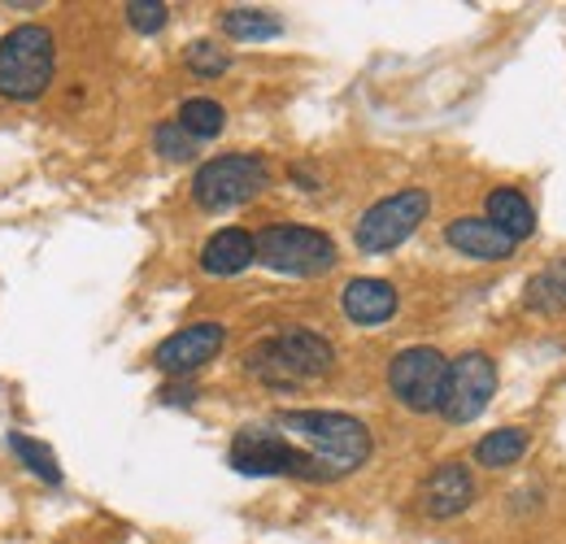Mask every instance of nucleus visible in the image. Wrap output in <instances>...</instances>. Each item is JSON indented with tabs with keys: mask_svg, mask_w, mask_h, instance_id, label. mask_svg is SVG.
<instances>
[{
	"mask_svg": "<svg viewBox=\"0 0 566 544\" xmlns=\"http://www.w3.org/2000/svg\"><path fill=\"white\" fill-rule=\"evenodd\" d=\"M244 375L271 393H296L336 370V344L310 327H283L266 341L249 344L240 357Z\"/></svg>",
	"mask_w": 566,
	"mask_h": 544,
	"instance_id": "nucleus-1",
	"label": "nucleus"
},
{
	"mask_svg": "<svg viewBox=\"0 0 566 544\" xmlns=\"http://www.w3.org/2000/svg\"><path fill=\"white\" fill-rule=\"evenodd\" d=\"M275 427L287 440H301V449H310L336 479L361 471L375 453L370 427L345 409H280Z\"/></svg>",
	"mask_w": 566,
	"mask_h": 544,
	"instance_id": "nucleus-2",
	"label": "nucleus"
},
{
	"mask_svg": "<svg viewBox=\"0 0 566 544\" xmlns=\"http://www.w3.org/2000/svg\"><path fill=\"white\" fill-rule=\"evenodd\" d=\"M227 467L249 479H301V483H332V471L301 444H292L275 422H244L227 444Z\"/></svg>",
	"mask_w": 566,
	"mask_h": 544,
	"instance_id": "nucleus-3",
	"label": "nucleus"
},
{
	"mask_svg": "<svg viewBox=\"0 0 566 544\" xmlns=\"http://www.w3.org/2000/svg\"><path fill=\"white\" fill-rule=\"evenodd\" d=\"M57 74V35L44 22H22L0 40V101L31 105Z\"/></svg>",
	"mask_w": 566,
	"mask_h": 544,
	"instance_id": "nucleus-4",
	"label": "nucleus"
},
{
	"mask_svg": "<svg viewBox=\"0 0 566 544\" xmlns=\"http://www.w3.org/2000/svg\"><path fill=\"white\" fill-rule=\"evenodd\" d=\"M266 188H271V161L262 153H218L192 175V201L206 213L240 209L258 201Z\"/></svg>",
	"mask_w": 566,
	"mask_h": 544,
	"instance_id": "nucleus-5",
	"label": "nucleus"
},
{
	"mask_svg": "<svg viewBox=\"0 0 566 544\" xmlns=\"http://www.w3.org/2000/svg\"><path fill=\"white\" fill-rule=\"evenodd\" d=\"M253 240H258V262L266 271L292 274V279H318V274L336 271L340 262L336 240L305 222H271Z\"/></svg>",
	"mask_w": 566,
	"mask_h": 544,
	"instance_id": "nucleus-6",
	"label": "nucleus"
},
{
	"mask_svg": "<svg viewBox=\"0 0 566 544\" xmlns=\"http://www.w3.org/2000/svg\"><path fill=\"white\" fill-rule=\"evenodd\" d=\"M427 218H431V192L427 188L388 192V197H379L375 205L361 209L354 227V249L361 258H384V253L401 249Z\"/></svg>",
	"mask_w": 566,
	"mask_h": 544,
	"instance_id": "nucleus-7",
	"label": "nucleus"
},
{
	"mask_svg": "<svg viewBox=\"0 0 566 544\" xmlns=\"http://www.w3.org/2000/svg\"><path fill=\"white\" fill-rule=\"evenodd\" d=\"M444 379H449V357L436 344L397 348L392 362H388V393L410 414H440Z\"/></svg>",
	"mask_w": 566,
	"mask_h": 544,
	"instance_id": "nucleus-8",
	"label": "nucleus"
},
{
	"mask_svg": "<svg viewBox=\"0 0 566 544\" xmlns=\"http://www.w3.org/2000/svg\"><path fill=\"white\" fill-rule=\"evenodd\" d=\"M496 397V362L484 348H467L458 357H449V379H444V401L440 418L449 427H467L480 414H489Z\"/></svg>",
	"mask_w": 566,
	"mask_h": 544,
	"instance_id": "nucleus-9",
	"label": "nucleus"
},
{
	"mask_svg": "<svg viewBox=\"0 0 566 544\" xmlns=\"http://www.w3.org/2000/svg\"><path fill=\"white\" fill-rule=\"evenodd\" d=\"M227 348V327L222 323H188V327H179L175 336H166V341L153 348V366L166 375V379H192L197 370H206L213 357Z\"/></svg>",
	"mask_w": 566,
	"mask_h": 544,
	"instance_id": "nucleus-10",
	"label": "nucleus"
},
{
	"mask_svg": "<svg viewBox=\"0 0 566 544\" xmlns=\"http://www.w3.org/2000/svg\"><path fill=\"white\" fill-rule=\"evenodd\" d=\"M419 510H423L431 523H449L458 514H467L480 496V479L475 467L462 462V458H449V462H436L419 483Z\"/></svg>",
	"mask_w": 566,
	"mask_h": 544,
	"instance_id": "nucleus-11",
	"label": "nucleus"
},
{
	"mask_svg": "<svg viewBox=\"0 0 566 544\" xmlns=\"http://www.w3.org/2000/svg\"><path fill=\"white\" fill-rule=\"evenodd\" d=\"M444 244L458 253V258H467V262H480V266H501V262H510L514 253H518V244L493 227L489 218H480V213H458L449 227H444Z\"/></svg>",
	"mask_w": 566,
	"mask_h": 544,
	"instance_id": "nucleus-12",
	"label": "nucleus"
},
{
	"mask_svg": "<svg viewBox=\"0 0 566 544\" xmlns=\"http://www.w3.org/2000/svg\"><path fill=\"white\" fill-rule=\"evenodd\" d=\"M340 310L354 327H388L401 310V296L388 279H375V274H357L345 283L340 292Z\"/></svg>",
	"mask_w": 566,
	"mask_h": 544,
	"instance_id": "nucleus-13",
	"label": "nucleus"
},
{
	"mask_svg": "<svg viewBox=\"0 0 566 544\" xmlns=\"http://www.w3.org/2000/svg\"><path fill=\"white\" fill-rule=\"evenodd\" d=\"M258 262V240L244 227H218L210 240L201 244V271L213 279H231L244 274Z\"/></svg>",
	"mask_w": 566,
	"mask_h": 544,
	"instance_id": "nucleus-14",
	"label": "nucleus"
},
{
	"mask_svg": "<svg viewBox=\"0 0 566 544\" xmlns=\"http://www.w3.org/2000/svg\"><path fill=\"white\" fill-rule=\"evenodd\" d=\"M484 218L501 227L514 244H523V240H532L536 236V205L527 201V192L523 188H514V184H505V188H493L489 197H484Z\"/></svg>",
	"mask_w": 566,
	"mask_h": 544,
	"instance_id": "nucleus-15",
	"label": "nucleus"
},
{
	"mask_svg": "<svg viewBox=\"0 0 566 544\" xmlns=\"http://www.w3.org/2000/svg\"><path fill=\"white\" fill-rule=\"evenodd\" d=\"M532 449V431L527 427H493L489 436L475 440L471 449V467L480 471H510L514 462H523Z\"/></svg>",
	"mask_w": 566,
	"mask_h": 544,
	"instance_id": "nucleus-16",
	"label": "nucleus"
},
{
	"mask_svg": "<svg viewBox=\"0 0 566 544\" xmlns=\"http://www.w3.org/2000/svg\"><path fill=\"white\" fill-rule=\"evenodd\" d=\"M218 31L235 44H262V40L283 35V18L271 9H258V4H235V9L218 13Z\"/></svg>",
	"mask_w": 566,
	"mask_h": 544,
	"instance_id": "nucleus-17",
	"label": "nucleus"
},
{
	"mask_svg": "<svg viewBox=\"0 0 566 544\" xmlns=\"http://www.w3.org/2000/svg\"><path fill=\"white\" fill-rule=\"evenodd\" d=\"M523 310H532V314H541V318L566 314V258L541 266V271L527 279V287H523Z\"/></svg>",
	"mask_w": 566,
	"mask_h": 544,
	"instance_id": "nucleus-18",
	"label": "nucleus"
},
{
	"mask_svg": "<svg viewBox=\"0 0 566 544\" xmlns=\"http://www.w3.org/2000/svg\"><path fill=\"white\" fill-rule=\"evenodd\" d=\"M9 453L22 462V471H31L35 479H44L49 488H62V462H57V453L44 444V440H35V436H27V431H9Z\"/></svg>",
	"mask_w": 566,
	"mask_h": 544,
	"instance_id": "nucleus-19",
	"label": "nucleus"
},
{
	"mask_svg": "<svg viewBox=\"0 0 566 544\" xmlns=\"http://www.w3.org/2000/svg\"><path fill=\"white\" fill-rule=\"evenodd\" d=\"M175 123L197 139V144H210V139H218L222 127H227V109H222V101H213V96H188V101L179 105Z\"/></svg>",
	"mask_w": 566,
	"mask_h": 544,
	"instance_id": "nucleus-20",
	"label": "nucleus"
},
{
	"mask_svg": "<svg viewBox=\"0 0 566 544\" xmlns=\"http://www.w3.org/2000/svg\"><path fill=\"white\" fill-rule=\"evenodd\" d=\"M231 49L227 44H218V40H192L188 49H184V66H188V74L192 79H206V83H213V79H222L227 70H231Z\"/></svg>",
	"mask_w": 566,
	"mask_h": 544,
	"instance_id": "nucleus-21",
	"label": "nucleus"
},
{
	"mask_svg": "<svg viewBox=\"0 0 566 544\" xmlns=\"http://www.w3.org/2000/svg\"><path fill=\"white\" fill-rule=\"evenodd\" d=\"M153 153L161 157V161H175V166H184V161H192L197 153H201V144L188 136L175 118L170 123H157L153 127Z\"/></svg>",
	"mask_w": 566,
	"mask_h": 544,
	"instance_id": "nucleus-22",
	"label": "nucleus"
},
{
	"mask_svg": "<svg viewBox=\"0 0 566 544\" xmlns=\"http://www.w3.org/2000/svg\"><path fill=\"white\" fill-rule=\"evenodd\" d=\"M123 18H127V27L136 35H157V31L170 27V4H161V0H127Z\"/></svg>",
	"mask_w": 566,
	"mask_h": 544,
	"instance_id": "nucleus-23",
	"label": "nucleus"
},
{
	"mask_svg": "<svg viewBox=\"0 0 566 544\" xmlns=\"http://www.w3.org/2000/svg\"><path fill=\"white\" fill-rule=\"evenodd\" d=\"M157 401L170 409H188L201 401V388H197L192 379H166V384L157 388Z\"/></svg>",
	"mask_w": 566,
	"mask_h": 544,
	"instance_id": "nucleus-24",
	"label": "nucleus"
},
{
	"mask_svg": "<svg viewBox=\"0 0 566 544\" xmlns=\"http://www.w3.org/2000/svg\"><path fill=\"white\" fill-rule=\"evenodd\" d=\"M287 184H292L296 192H323V175H318V166H310V161H287Z\"/></svg>",
	"mask_w": 566,
	"mask_h": 544,
	"instance_id": "nucleus-25",
	"label": "nucleus"
},
{
	"mask_svg": "<svg viewBox=\"0 0 566 544\" xmlns=\"http://www.w3.org/2000/svg\"><path fill=\"white\" fill-rule=\"evenodd\" d=\"M545 505V488L541 483H527L518 492H510V510H541Z\"/></svg>",
	"mask_w": 566,
	"mask_h": 544,
	"instance_id": "nucleus-26",
	"label": "nucleus"
}]
</instances>
